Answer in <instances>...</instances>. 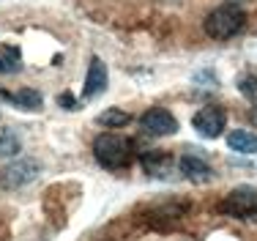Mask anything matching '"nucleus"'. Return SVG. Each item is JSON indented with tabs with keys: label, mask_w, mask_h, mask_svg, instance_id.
Returning <instances> with one entry per match:
<instances>
[{
	"label": "nucleus",
	"mask_w": 257,
	"mask_h": 241,
	"mask_svg": "<svg viewBox=\"0 0 257 241\" xmlns=\"http://www.w3.org/2000/svg\"><path fill=\"white\" fill-rule=\"evenodd\" d=\"M243 22H246V14L235 3H222L205 17V33L216 41H227L241 33Z\"/></svg>",
	"instance_id": "f257e3e1"
},
{
	"label": "nucleus",
	"mask_w": 257,
	"mask_h": 241,
	"mask_svg": "<svg viewBox=\"0 0 257 241\" xmlns=\"http://www.w3.org/2000/svg\"><path fill=\"white\" fill-rule=\"evenodd\" d=\"M93 156L104 170H126L132 165V145L112 132H104L93 140Z\"/></svg>",
	"instance_id": "f03ea898"
},
{
	"label": "nucleus",
	"mask_w": 257,
	"mask_h": 241,
	"mask_svg": "<svg viewBox=\"0 0 257 241\" xmlns=\"http://www.w3.org/2000/svg\"><path fill=\"white\" fill-rule=\"evenodd\" d=\"M219 211L230 214V217H238V219H257V189L254 187L232 189L219 203Z\"/></svg>",
	"instance_id": "7ed1b4c3"
},
{
	"label": "nucleus",
	"mask_w": 257,
	"mask_h": 241,
	"mask_svg": "<svg viewBox=\"0 0 257 241\" xmlns=\"http://www.w3.org/2000/svg\"><path fill=\"white\" fill-rule=\"evenodd\" d=\"M39 173H41V168H39L36 159L20 156L17 162L0 168V187L3 189H22V187H28V184H33Z\"/></svg>",
	"instance_id": "20e7f679"
},
{
	"label": "nucleus",
	"mask_w": 257,
	"mask_h": 241,
	"mask_svg": "<svg viewBox=\"0 0 257 241\" xmlns=\"http://www.w3.org/2000/svg\"><path fill=\"white\" fill-rule=\"evenodd\" d=\"M140 126H143L145 134H154V137H167V134L178 132V121H175L173 113H167L164 107L145 110L143 118H140Z\"/></svg>",
	"instance_id": "39448f33"
},
{
	"label": "nucleus",
	"mask_w": 257,
	"mask_h": 241,
	"mask_svg": "<svg viewBox=\"0 0 257 241\" xmlns=\"http://www.w3.org/2000/svg\"><path fill=\"white\" fill-rule=\"evenodd\" d=\"M192 126L197 129L203 137H219V134L224 132V126H227V113H224L222 107L208 104V107H203V110H197V113H194Z\"/></svg>",
	"instance_id": "423d86ee"
},
{
	"label": "nucleus",
	"mask_w": 257,
	"mask_h": 241,
	"mask_svg": "<svg viewBox=\"0 0 257 241\" xmlns=\"http://www.w3.org/2000/svg\"><path fill=\"white\" fill-rule=\"evenodd\" d=\"M109 83V74H107V66H104L101 58H90V66H88V74H85V85H82V96L85 99H96L107 88Z\"/></svg>",
	"instance_id": "0eeeda50"
},
{
	"label": "nucleus",
	"mask_w": 257,
	"mask_h": 241,
	"mask_svg": "<svg viewBox=\"0 0 257 241\" xmlns=\"http://www.w3.org/2000/svg\"><path fill=\"white\" fill-rule=\"evenodd\" d=\"M143 168L151 178H167L173 173L175 162L167 151H145L143 153Z\"/></svg>",
	"instance_id": "6e6552de"
},
{
	"label": "nucleus",
	"mask_w": 257,
	"mask_h": 241,
	"mask_svg": "<svg viewBox=\"0 0 257 241\" xmlns=\"http://www.w3.org/2000/svg\"><path fill=\"white\" fill-rule=\"evenodd\" d=\"M181 173L186 178H192V181H208L211 178V165L200 153H186L181 159Z\"/></svg>",
	"instance_id": "1a4fd4ad"
},
{
	"label": "nucleus",
	"mask_w": 257,
	"mask_h": 241,
	"mask_svg": "<svg viewBox=\"0 0 257 241\" xmlns=\"http://www.w3.org/2000/svg\"><path fill=\"white\" fill-rule=\"evenodd\" d=\"M6 99H9V102H14V104H20L22 110H30V113L41 110V104H44V96H41L36 88H20L17 94H9Z\"/></svg>",
	"instance_id": "9d476101"
},
{
	"label": "nucleus",
	"mask_w": 257,
	"mask_h": 241,
	"mask_svg": "<svg viewBox=\"0 0 257 241\" xmlns=\"http://www.w3.org/2000/svg\"><path fill=\"white\" fill-rule=\"evenodd\" d=\"M227 145L238 153H254L257 151V137L252 132H243V129H235V132L227 134Z\"/></svg>",
	"instance_id": "9b49d317"
},
{
	"label": "nucleus",
	"mask_w": 257,
	"mask_h": 241,
	"mask_svg": "<svg viewBox=\"0 0 257 241\" xmlns=\"http://www.w3.org/2000/svg\"><path fill=\"white\" fill-rule=\"evenodd\" d=\"M96 121H99L101 126H107V129H123V126H128L132 115L123 113L120 107H109V110H104V113H101Z\"/></svg>",
	"instance_id": "f8f14e48"
},
{
	"label": "nucleus",
	"mask_w": 257,
	"mask_h": 241,
	"mask_svg": "<svg viewBox=\"0 0 257 241\" xmlns=\"http://www.w3.org/2000/svg\"><path fill=\"white\" fill-rule=\"evenodd\" d=\"M22 151V143L11 129H0V156H17Z\"/></svg>",
	"instance_id": "ddd939ff"
},
{
	"label": "nucleus",
	"mask_w": 257,
	"mask_h": 241,
	"mask_svg": "<svg viewBox=\"0 0 257 241\" xmlns=\"http://www.w3.org/2000/svg\"><path fill=\"white\" fill-rule=\"evenodd\" d=\"M58 104H60V107H74V99H71L69 94H60L58 96Z\"/></svg>",
	"instance_id": "4468645a"
},
{
	"label": "nucleus",
	"mask_w": 257,
	"mask_h": 241,
	"mask_svg": "<svg viewBox=\"0 0 257 241\" xmlns=\"http://www.w3.org/2000/svg\"><path fill=\"white\" fill-rule=\"evenodd\" d=\"M0 71H9V66H6V60L0 58Z\"/></svg>",
	"instance_id": "2eb2a0df"
},
{
	"label": "nucleus",
	"mask_w": 257,
	"mask_h": 241,
	"mask_svg": "<svg viewBox=\"0 0 257 241\" xmlns=\"http://www.w3.org/2000/svg\"><path fill=\"white\" fill-rule=\"evenodd\" d=\"M227 3H235L238 6V3H243V0H227Z\"/></svg>",
	"instance_id": "dca6fc26"
}]
</instances>
